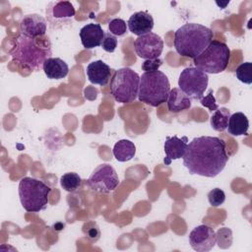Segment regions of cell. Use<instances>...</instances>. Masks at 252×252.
Wrapping results in <instances>:
<instances>
[{
  "label": "cell",
  "instance_id": "6da1fadb",
  "mask_svg": "<svg viewBox=\"0 0 252 252\" xmlns=\"http://www.w3.org/2000/svg\"><path fill=\"white\" fill-rule=\"evenodd\" d=\"M228 160L225 142L219 137L200 136L187 144L183 165L191 174L216 177Z\"/></svg>",
  "mask_w": 252,
  "mask_h": 252
},
{
  "label": "cell",
  "instance_id": "7a4b0ae2",
  "mask_svg": "<svg viewBox=\"0 0 252 252\" xmlns=\"http://www.w3.org/2000/svg\"><path fill=\"white\" fill-rule=\"evenodd\" d=\"M51 54V43L45 35L30 37L21 33L11 50L12 59L30 71H39Z\"/></svg>",
  "mask_w": 252,
  "mask_h": 252
},
{
  "label": "cell",
  "instance_id": "3957f363",
  "mask_svg": "<svg viewBox=\"0 0 252 252\" xmlns=\"http://www.w3.org/2000/svg\"><path fill=\"white\" fill-rule=\"evenodd\" d=\"M213 37L214 32L211 29L200 24L188 23L174 32V47L179 55L194 59L205 50Z\"/></svg>",
  "mask_w": 252,
  "mask_h": 252
},
{
  "label": "cell",
  "instance_id": "277c9868",
  "mask_svg": "<svg viewBox=\"0 0 252 252\" xmlns=\"http://www.w3.org/2000/svg\"><path fill=\"white\" fill-rule=\"evenodd\" d=\"M170 92L167 76L161 71L145 72L140 77L138 97L139 100L157 107L165 102Z\"/></svg>",
  "mask_w": 252,
  "mask_h": 252
},
{
  "label": "cell",
  "instance_id": "5b68a950",
  "mask_svg": "<svg viewBox=\"0 0 252 252\" xmlns=\"http://www.w3.org/2000/svg\"><path fill=\"white\" fill-rule=\"evenodd\" d=\"M51 188L41 180L24 177L19 183V197L23 208L30 213H39L46 209Z\"/></svg>",
  "mask_w": 252,
  "mask_h": 252
},
{
  "label": "cell",
  "instance_id": "8992f818",
  "mask_svg": "<svg viewBox=\"0 0 252 252\" xmlns=\"http://www.w3.org/2000/svg\"><path fill=\"white\" fill-rule=\"evenodd\" d=\"M230 59V49L221 41L212 40L205 50L193 59L197 69L206 74H219L224 71Z\"/></svg>",
  "mask_w": 252,
  "mask_h": 252
},
{
  "label": "cell",
  "instance_id": "52a82bcc",
  "mask_svg": "<svg viewBox=\"0 0 252 252\" xmlns=\"http://www.w3.org/2000/svg\"><path fill=\"white\" fill-rule=\"evenodd\" d=\"M140 76L130 68H120L115 71L110 81V93L120 103H130L138 95Z\"/></svg>",
  "mask_w": 252,
  "mask_h": 252
},
{
  "label": "cell",
  "instance_id": "ba28073f",
  "mask_svg": "<svg viewBox=\"0 0 252 252\" xmlns=\"http://www.w3.org/2000/svg\"><path fill=\"white\" fill-rule=\"evenodd\" d=\"M209 83L208 74L196 67H187L179 75L178 87L191 99H201Z\"/></svg>",
  "mask_w": 252,
  "mask_h": 252
},
{
  "label": "cell",
  "instance_id": "9c48e42d",
  "mask_svg": "<svg viewBox=\"0 0 252 252\" xmlns=\"http://www.w3.org/2000/svg\"><path fill=\"white\" fill-rule=\"evenodd\" d=\"M87 184L95 192L107 194L116 189L119 184V178L110 164L102 163L94 168L87 180Z\"/></svg>",
  "mask_w": 252,
  "mask_h": 252
},
{
  "label": "cell",
  "instance_id": "30bf717a",
  "mask_svg": "<svg viewBox=\"0 0 252 252\" xmlns=\"http://www.w3.org/2000/svg\"><path fill=\"white\" fill-rule=\"evenodd\" d=\"M45 13L50 27L60 29L73 23L76 11L69 1H53L48 4Z\"/></svg>",
  "mask_w": 252,
  "mask_h": 252
},
{
  "label": "cell",
  "instance_id": "8fae6325",
  "mask_svg": "<svg viewBox=\"0 0 252 252\" xmlns=\"http://www.w3.org/2000/svg\"><path fill=\"white\" fill-rule=\"evenodd\" d=\"M134 48L137 55L145 60L159 58L163 49V41L158 34L151 32L138 36L135 39Z\"/></svg>",
  "mask_w": 252,
  "mask_h": 252
},
{
  "label": "cell",
  "instance_id": "7c38bea8",
  "mask_svg": "<svg viewBox=\"0 0 252 252\" xmlns=\"http://www.w3.org/2000/svg\"><path fill=\"white\" fill-rule=\"evenodd\" d=\"M189 242L195 251L208 252L216 245V232L208 225H198L189 233Z\"/></svg>",
  "mask_w": 252,
  "mask_h": 252
},
{
  "label": "cell",
  "instance_id": "4fadbf2b",
  "mask_svg": "<svg viewBox=\"0 0 252 252\" xmlns=\"http://www.w3.org/2000/svg\"><path fill=\"white\" fill-rule=\"evenodd\" d=\"M46 28V20L38 14L25 15L20 22V29L22 34L30 37H38L45 35Z\"/></svg>",
  "mask_w": 252,
  "mask_h": 252
},
{
  "label": "cell",
  "instance_id": "5bb4252c",
  "mask_svg": "<svg viewBox=\"0 0 252 252\" xmlns=\"http://www.w3.org/2000/svg\"><path fill=\"white\" fill-rule=\"evenodd\" d=\"M127 28L132 33L140 36L152 32L154 28V19L152 15L146 11L135 12L128 19Z\"/></svg>",
  "mask_w": 252,
  "mask_h": 252
},
{
  "label": "cell",
  "instance_id": "9a60e30c",
  "mask_svg": "<svg viewBox=\"0 0 252 252\" xmlns=\"http://www.w3.org/2000/svg\"><path fill=\"white\" fill-rule=\"evenodd\" d=\"M103 36L104 31L99 24L90 23L80 30L81 42L86 49H93L100 46Z\"/></svg>",
  "mask_w": 252,
  "mask_h": 252
},
{
  "label": "cell",
  "instance_id": "2e32d148",
  "mask_svg": "<svg viewBox=\"0 0 252 252\" xmlns=\"http://www.w3.org/2000/svg\"><path fill=\"white\" fill-rule=\"evenodd\" d=\"M188 138L184 136L183 138H178L176 135L169 137L167 136L164 142V153H165V158H164V163L169 165L171 163V160L178 159L184 157Z\"/></svg>",
  "mask_w": 252,
  "mask_h": 252
},
{
  "label": "cell",
  "instance_id": "e0dca14e",
  "mask_svg": "<svg viewBox=\"0 0 252 252\" xmlns=\"http://www.w3.org/2000/svg\"><path fill=\"white\" fill-rule=\"evenodd\" d=\"M87 76L92 84L106 86L111 76L110 67L102 60H96L89 63L87 66Z\"/></svg>",
  "mask_w": 252,
  "mask_h": 252
},
{
  "label": "cell",
  "instance_id": "ac0fdd59",
  "mask_svg": "<svg viewBox=\"0 0 252 252\" xmlns=\"http://www.w3.org/2000/svg\"><path fill=\"white\" fill-rule=\"evenodd\" d=\"M44 74L48 79L60 80L68 75V64L58 57H50L44 63L42 67Z\"/></svg>",
  "mask_w": 252,
  "mask_h": 252
},
{
  "label": "cell",
  "instance_id": "d6986e66",
  "mask_svg": "<svg viewBox=\"0 0 252 252\" xmlns=\"http://www.w3.org/2000/svg\"><path fill=\"white\" fill-rule=\"evenodd\" d=\"M167 107L172 113H178L191 107V98L188 97L180 89L173 88L170 90L167 97Z\"/></svg>",
  "mask_w": 252,
  "mask_h": 252
},
{
  "label": "cell",
  "instance_id": "ffe728a7",
  "mask_svg": "<svg viewBox=\"0 0 252 252\" xmlns=\"http://www.w3.org/2000/svg\"><path fill=\"white\" fill-rule=\"evenodd\" d=\"M249 128V121L247 116L242 112H235L230 114L227 124V131L232 136L246 135Z\"/></svg>",
  "mask_w": 252,
  "mask_h": 252
},
{
  "label": "cell",
  "instance_id": "44dd1931",
  "mask_svg": "<svg viewBox=\"0 0 252 252\" xmlns=\"http://www.w3.org/2000/svg\"><path fill=\"white\" fill-rule=\"evenodd\" d=\"M114 158L121 162L132 159L136 154V146L133 142L123 139L115 143L112 150Z\"/></svg>",
  "mask_w": 252,
  "mask_h": 252
},
{
  "label": "cell",
  "instance_id": "7402d4cb",
  "mask_svg": "<svg viewBox=\"0 0 252 252\" xmlns=\"http://www.w3.org/2000/svg\"><path fill=\"white\" fill-rule=\"evenodd\" d=\"M230 117V110L226 107H219L211 116V127L219 132H222L227 128L228 119Z\"/></svg>",
  "mask_w": 252,
  "mask_h": 252
},
{
  "label": "cell",
  "instance_id": "603a6c76",
  "mask_svg": "<svg viewBox=\"0 0 252 252\" xmlns=\"http://www.w3.org/2000/svg\"><path fill=\"white\" fill-rule=\"evenodd\" d=\"M60 184L65 191L75 192L81 186L82 179L76 172H67L61 176Z\"/></svg>",
  "mask_w": 252,
  "mask_h": 252
},
{
  "label": "cell",
  "instance_id": "cb8c5ba5",
  "mask_svg": "<svg viewBox=\"0 0 252 252\" xmlns=\"http://www.w3.org/2000/svg\"><path fill=\"white\" fill-rule=\"evenodd\" d=\"M216 244L221 249H227L232 244V231L228 227H221L216 232Z\"/></svg>",
  "mask_w": 252,
  "mask_h": 252
},
{
  "label": "cell",
  "instance_id": "d4e9b609",
  "mask_svg": "<svg viewBox=\"0 0 252 252\" xmlns=\"http://www.w3.org/2000/svg\"><path fill=\"white\" fill-rule=\"evenodd\" d=\"M236 78L247 85L252 83V63L251 62H244L240 64L235 70Z\"/></svg>",
  "mask_w": 252,
  "mask_h": 252
},
{
  "label": "cell",
  "instance_id": "484cf974",
  "mask_svg": "<svg viewBox=\"0 0 252 252\" xmlns=\"http://www.w3.org/2000/svg\"><path fill=\"white\" fill-rule=\"evenodd\" d=\"M108 31L113 35H123L127 32V24L120 18L112 19L108 23Z\"/></svg>",
  "mask_w": 252,
  "mask_h": 252
},
{
  "label": "cell",
  "instance_id": "4316f807",
  "mask_svg": "<svg viewBox=\"0 0 252 252\" xmlns=\"http://www.w3.org/2000/svg\"><path fill=\"white\" fill-rule=\"evenodd\" d=\"M208 200L212 207H219L225 201V194L220 188H214L208 193Z\"/></svg>",
  "mask_w": 252,
  "mask_h": 252
},
{
  "label": "cell",
  "instance_id": "83f0119b",
  "mask_svg": "<svg viewBox=\"0 0 252 252\" xmlns=\"http://www.w3.org/2000/svg\"><path fill=\"white\" fill-rule=\"evenodd\" d=\"M103 50H105L106 52H114L116 47H117V38L115 35H113L112 33H110L109 32H104V36L101 42V45Z\"/></svg>",
  "mask_w": 252,
  "mask_h": 252
},
{
  "label": "cell",
  "instance_id": "f1b7e54d",
  "mask_svg": "<svg viewBox=\"0 0 252 252\" xmlns=\"http://www.w3.org/2000/svg\"><path fill=\"white\" fill-rule=\"evenodd\" d=\"M213 94H214V92H213V90L211 89V90L209 91L208 94H207L206 96H203V97L200 99L201 104H202L203 106L207 107V108H208L210 111H212V112L219 108V104L217 103L216 98H215V96H214Z\"/></svg>",
  "mask_w": 252,
  "mask_h": 252
},
{
  "label": "cell",
  "instance_id": "f546056e",
  "mask_svg": "<svg viewBox=\"0 0 252 252\" xmlns=\"http://www.w3.org/2000/svg\"><path fill=\"white\" fill-rule=\"evenodd\" d=\"M85 227H87V230L84 229L87 237L91 240V241H97L100 235V231L98 226L96 225V223L94 222H88L87 224H85Z\"/></svg>",
  "mask_w": 252,
  "mask_h": 252
},
{
  "label": "cell",
  "instance_id": "4dcf8cb0",
  "mask_svg": "<svg viewBox=\"0 0 252 252\" xmlns=\"http://www.w3.org/2000/svg\"><path fill=\"white\" fill-rule=\"evenodd\" d=\"M162 65V60L160 58L147 59L142 63V70L145 72L158 71V68Z\"/></svg>",
  "mask_w": 252,
  "mask_h": 252
}]
</instances>
